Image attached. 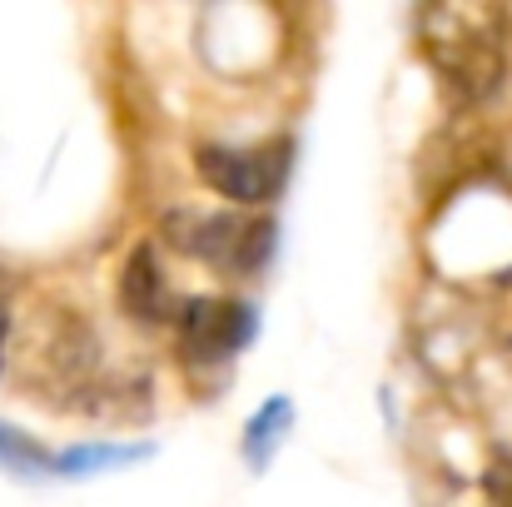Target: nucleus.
Returning <instances> with one entry per match:
<instances>
[{
  "label": "nucleus",
  "instance_id": "1",
  "mask_svg": "<svg viewBox=\"0 0 512 507\" xmlns=\"http://www.w3.org/2000/svg\"><path fill=\"white\" fill-rule=\"evenodd\" d=\"M418 50L438 75V95L473 115L503 95L512 75V20L498 5H428L418 10Z\"/></svg>",
  "mask_w": 512,
  "mask_h": 507
},
{
  "label": "nucleus",
  "instance_id": "2",
  "mask_svg": "<svg viewBox=\"0 0 512 507\" xmlns=\"http://www.w3.org/2000/svg\"><path fill=\"white\" fill-rule=\"evenodd\" d=\"M170 249L229 279H254L274 254V219L254 209H174L165 219Z\"/></svg>",
  "mask_w": 512,
  "mask_h": 507
},
{
  "label": "nucleus",
  "instance_id": "3",
  "mask_svg": "<svg viewBox=\"0 0 512 507\" xmlns=\"http://www.w3.org/2000/svg\"><path fill=\"white\" fill-rule=\"evenodd\" d=\"M174 353L189 373H209L234 363L254 338V304L234 294H189L174 309Z\"/></svg>",
  "mask_w": 512,
  "mask_h": 507
},
{
  "label": "nucleus",
  "instance_id": "4",
  "mask_svg": "<svg viewBox=\"0 0 512 507\" xmlns=\"http://www.w3.org/2000/svg\"><path fill=\"white\" fill-rule=\"evenodd\" d=\"M289 140H264V145H199L194 174L204 189H214L229 209H264L284 179H289Z\"/></svg>",
  "mask_w": 512,
  "mask_h": 507
},
{
  "label": "nucleus",
  "instance_id": "5",
  "mask_svg": "<svg viewBox=\"0 0 512 507\" xmlns=\"http://www.w3.org/2000/svg\"><path fill=\"white\" fill-rule=\"evenodd\" d=\"M35 388L50 398H85L100 373V338L80 314H60L35 348Z\"/></svg>",
  "mask_w": 512,
  "mask_h": 507
},
{
  "label": "nucleus",
  "instance_id": "6",
  "mask_svg": "<svg viewBox=\"0 0 512 507\" xmlns=\"http://www.w3.org/2000/svg\"><path fill=\"white\" fill-rule=\"evenodd\" d=\"M115 299H120V314H125L135 329H170L174 324L179 299H174L165 264H160V249H155L150 239H140V244L125 254Z\"/></svg>",
  "mask_w": 512,
  "mask_h": 507
},
{
  "label": "nucleus",
  "instance_id": "7",
  "mask_svg": "<svg viewBox=\"0 0 512 507\" xmlns=\"http://www.w3.org/2000/svg\"><path fill=\"white\" fill-rule=\"evenodd\" d=\"M289 428H294V403H289L284 393L269 398V403H259L254 418L244 423V463H249L254 473H264V468L274 463V453L284 448Z\"/></svg>",
  "mask_w": 512,
  "mask_h": 507
},
{
  "label": "nucleus",
  "instance_id": "8",
  "mask_svg": "<svg viewBox=\"0 0 512 507\" xmlns=\"http://www.w3.org/2000/svg\"><path fill=\"white\" fill-rule=\"evenodd\" d=\"M150 453H155L150 443H75V448L55 453L50 478H95V473H110V468H135Z\"/></svg>",
  "mask_w": 512,
  "mask_h": 507
},
{
  "label": "nucleus",
  "instance_id": "9",
  "mask_svg": "<svg viewBox=\"0 0 512 507\" xmlns=\"http://www.w3.org/2000/svg\"><path fill=\"white\" fill-rule=\"evenodd\" d=\"M0 468H10V473H20V478H50V473H55V453L40 448L30 433L0 423Z\"/></svg>",
  "mask_w": 512,
  "mask_h": 507
},
{
  "label": "nucleus",
  "instance_id": "10",
  "mask_svg": "<svg viewBox=\"0 0 512 507\" xmlns=\"http://www.w3.org/2000/svg\"><path fill=\"white\" fill-rule=\"evenodd\" d=\"M493 338H498V348L508 353L512 363V274H503L498 299H493Z\"/></svg>",
  "mask_w": 512,
  "mask_h": 507
},
{
  "label": "nucleus",
  "instance_id": "11",
  "mask_svg": "<svg viewBox=\"0 0 512 507\" xmlns=\"http://www.w3.org/2000/svg\"><path fill=\"white\" fill-rule=\"evenodd\" d=\"M5 343H10V289L0 279V368H5Z\"/></svg>",
  "mask_w": 512,
  "mask_h": 507
}]
</instances>
